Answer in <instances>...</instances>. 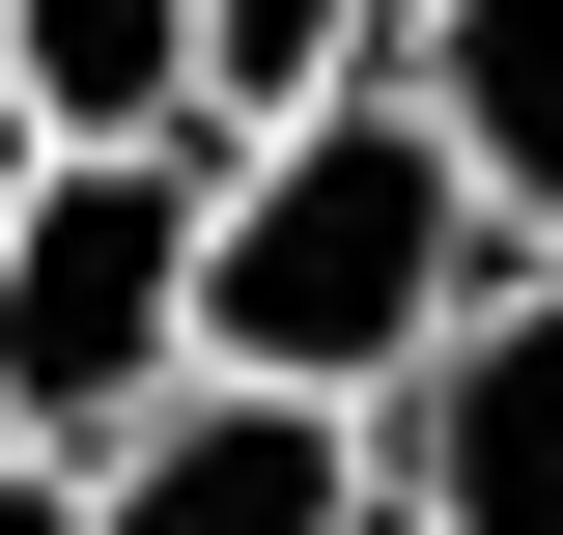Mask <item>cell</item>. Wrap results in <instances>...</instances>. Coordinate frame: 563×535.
<instances>
[{"mask_svg": "<svg viewBox=\"0 0 563 535\" xmlns=\"http://www.w3.org/2000/svg\"><path fill=\"white\" fill-rule=\"evenodd\" d=\"M85 535H366V423H310V395H169L141 451H85Z\"/></svg>", "mask_w": 563, "mask_h": 535, "instance_id": "277c9868", "label": "cell"}, {"mask_svg": "<svg viewBox=\"0 0 563 535\" xmlns=\"http://www.w3.org/2000/svg\"><path fill=\"white\" fill-rule=\"evenodd\" d=\"M395 113L479 170L507 254H563V0H395Z\"/></svg>", "mask_w": 563, "mask_h": 535, "instance_id": "8992f818", "label": "cell"}, {"mask_svg": "<svg viewBox=\"0 0 563 535\" xmlns=\"http://www.w3.org/2000/svg\"><path fill=\"white\" fill-rule=\"evenodd\" d=\"M0 535H85V479H29V451H0Z\"/></svg>", "mask_w": 563, "mask_h": 535, "instance_id": "ba28073f", "label": "cell"}, {"mask_svg": "<svg viewBox=\"0 0 563 535\" xmlns=\"http://www.w3.org/2000/svg\"><path fill=\"white\" fill-rule=\"evenodd\" d=\"M198 226L225 170H29V226H0V451L29 479L141 451L198 395Z\"/></svg>", "mask_w": 563, "mask_h": 535, "instance_id": "7a4b0ae2", "label": "cell"}, {"mask_svg": "<svg viewBox=\"0 0 563 535\" xmlns=\"http://www.w3.org/2000/svg\"><path fill=\"white\" fill-rule=\"evenodd\" d=\"M366 535H563V254L366 395Z\"/></svg>", "mask_w": 563, "mask_h": 535, "instance_id": "3957f363", "label": "cell"}, {"mask_svg": "<svg viewBox=\"0 0 563 535\" xmlns=\"http://www.w3.org/2000/svg\"><path fill=\"white\" fill-rule=\"evenodd\" d=\"M0 113L57 141V170H225L198 0H0Z\"/></svg>", "mask_w": 563, "mask_h": 535, "instance_id": "5b68a950", "label": "cell"}, {"mask_svg": "<svg viewBox=\"0 0 563 535\" xmlns=\"http://www.w3.org/2000/svg\"><path fill=\"white\" fill-rule=\"evenodd\" d=\"M29 170H57V141H29V113H0V226H29Z\"/></svg>", "mask_w": 563, "mask_h": 535, "instance_id": "9c48e42d", "label": "cell"}, {"mask_svg": "<svg viewBox=\"0 0 563 535\" xmlns=\"http://www.w3.org/2000/svg\"><path fill=\"white\" fill-rule=\"evenodd\" d=\"M479 282H536V254L479 226V170H451L395 85H339V113L225 141V226H198V367H225V395H310V423H366L422 338L479 310Z\"/></svg>", "mask_w": 563, "mask_h": 535, "instance_id": "6da1fadb", "label": "cell"}, {"mask_svg": "<svg viewBox=\"0 0 563 535\" xmlns=\"http://www.w3.org/2000/svg\"><path fill=\"white\" fill-rule=\"evenodd\" d=\"M198 85H225V141H282L339 85H395V0H198Z\"/></svg>", "mask_w": 563, "mask_h": 535, "instance_id": "52a82bcc", "label": "cell"}]
</instances>
